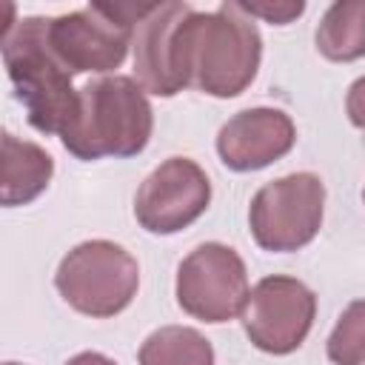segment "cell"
Here are the masks:
<instances>
[{
	"mask_svg": "<svg viewBox=\"0 0 365 365\" xmlns=\"http://www.w3.org/2000/svg\"><path fill=\"white\" fill-rule=\"evenodd\" d=\"M140 365H214V348L194 328L165 325L140 345Z\"/></svg>",
	"mask_w": 365,
	"mask_h": 365,
	"instance_id": "14",
	"label": "cell"
},
{
	"mask_svg": "<svg viewBox=\"0 0 365 365\" xmlns=\"http://www.w3.org/2000/svg\"><path fill=\"white\" fill-rule=\"evenodd\" d=\"M240 9L248 17H265L268 23L285 26L305 11V3L302 0H297V3H240Z\"/></svg>",
	"mask_w": 365,
	"mask_h": 365,
	"instance_id": "16",
	"label": "cell"
},
{
	"mask_svg": "<svg viewBox=\"0 0 365 365\" xmlns=\"http://www.w3.org/2000/svg\"><path fill=\"white\" fill-rule=\"evenodd\" d=\"M154 128V111L145 88L125 74L100 77L80 88V114L60 137L66 151L80 160L134 157Z\"/></svg>",
	"mask_w": 365,
	"mask_h": 365,
	"instance_id": "3",
	"label": "cell"
},
{
	"mask_svg": "<svg viewBox=\"0 0 365 365\" xmlns=\"http://www.w3.org/2000/svg\"><path fill=\"white\" fill-rule=\"evenodd\" d=\"M248 299V274L242 257L222 245H197L177 268V302L202 322H228L242 314Z\"/></svg>",
	"mask_w": 365,
	"mask_h": 365,
	"instance_id": "7",
	"label": "cell"
},
{
	"mask_svg": "<svg viewBox=\"0 0 365 365\" xmlns=\"http://www.w3.org/2000/svg\"><path fill=\"white\" fill-rule=\"evenodd\" d=\"M54 285L74 311L106 319L131 305L140 285V268L123 245L88 240L60 259Z\"/></svg>",
	"mask_w": 365,
	"mask_h": 365,
	"instance_id": "5",
	"label": "cell"
},
{
	"mask_svg": "<svg viewBox=\"0 0 365 365\" xmlns=\"http://www.w3.org/2000/svg\"><path fill=\"white\" fill-rule=\"evenodd\" d=\"M211 202L205 171L188 157H168L137 188L134 217L148 234H177L188 228Z\"/></svg>",
	"mask_w": 365,
	"mask_h": 365,
	"instance_id": "9",
	"label": "cell"
},
{
	"mask_svg": "<svg viewBox=\"0 0 365 365\" xmlns=\"http://www.w3.org/2000/svg\"><path fill=\"white\" fill-rule=\"evenodd\" d=\"M325 348L334 365H365V299L351 302L339 314Z\"/></svg>",
	"mask_w": 365,
	"mask_h": 365,
	"instance_id": "15",
	"label": "cell"
},
{
	"mask_svg": "<svg viewBox=\"0 0 365 365\" xmlns=\"http://www.w3.org/2000/svg\"><path fill=\"white\" fill-rule=\"evenodd\" d=\"M3 365H20V362H3Z\"/></svg>",
	"mask_w": 365,
	"mask_h": 365,
	"instance_id": "19",
	"label": "cell"
},
{
	"mask_svg": "<svg viewBox=\"0 0 365 365\" xmlns=\"http://www.w3.org/2000/svg\"><path fill=\"white\" fill-rule=\"evenodd\" d=\"M345 111H348V120H351L356 128L365 131V74L351 83L348 97H345Z\"/></svg>",
	"mask_w": 365,
	"mask_h": 365,
	"instance_id": "17",
	"label": "cell"
},
{
	"mask_svg": "<svg viewBox=\"0 0 365 365\" xmlns=\"http://www.w3.org/2000/svg\"><path fill=\"white\" fill-rule=\"evenodd\" d=\"M314 314H317L314 291L297 277L274 274L259 279L248 291L240 317L248 339L259 351L282 356L305 342L314 325Z\"/></svg>",
	"mask_w": 365,
	"mask_h": 365,
	"instance_id": "8",
	"label": "cell"
},
{
	"mask_svg": "<svg viewBox=\"0 0 365 365\" xmlns=\"http://www.w3.org/2000/svg\"><path fill=\"white\" fill-rule=\"evenodd\" d=\"M51 17H23L3 37V63L29 123L43 134L63 137L80 114V88L48 43Z\"/></svg>",
	"mask_w": 365,
	"mask_h": 365,
	"instance_id": "2",
	"label": "cell"
},
{
	"mask_svg": "<svg viewBox=\"0 0 365 365\" xmlns=\"http://www.w3.org/2000/svg\"><path fill=\"white\" fill-rule=\"evenodd\" d=\"M317 48L334 63L365 57V0H336L317 26Z\"/></svg>",
	"mask_w": 365,
	"mask_h": 365,
	"instance_id": "13",
	"label": "cell"
},
{
	"mask_svg": "<svg viewBox=\"0 0 365 365\" xmlns=\"http://www.w3.org/2000/svg\"><path fill=\"white\" fill-rule=\"evenodd\" d=\"M188 86L211 97H237L257 77L262 37L237 0L217 11H191L182 29Z\"/></svg>",
	"mask_w": 365,
	"mask_h": 365,
	"instance_id": "1",
	"label": "cell"
},
{
	"mask_svg": "<svg viewBox=\"0 0 365 365\" xmlns=\"http://www.w3.org/2000/svg\"><path fill=\"white\" fill-rule=\"evenodd\" d=\"M194 9L177 0H154L134 29V80L157 97H174L188 86L182 29Z\"/></svg>",
	"mask_w": 365,
	"mask_h": 365,
	"instance_id": "10",
	"label": "cell"
},
{
	"mask_svg": "<svg viewBox=\"0 0 365 365\" xmlns=\"http://www.w3.org/2000/svg\"><path fill=\"white\" fill-rule=\"evenodd\" d=\"M154 3H88L48 20V43L71 74L114 71L123 66L137 23Z\"/></svg>",
	"mask_w": 365,
	"mask_h": 365,
	"instance_id": "4",
	"label": "cell"
},
{
	"mask_svg": "<svg viewBox=\"0 0 365 365\" xmlns=\"http://www.w3.org/2000/svg\"><path fill=\"white\" fill-rule=\"evenodd\" d=\"M297 143L294 120L279 108L237 111L217 134L220 160L231 171H257L285 157Z\"/></svg>",
	"mask_w": 365,
	"mask_h": 365,
	"instance_id": "11",
	"label": "cell"
},
{
	"mask_svg": "<svg viewBox=\"0 0 365 365\" xmlns=\"http://www.w3.org/2000/svg\"><path fill=\"white\" fill-rule=\"evenodd\" d=\"M362 197H365V191H362Z\"/></svg>",
	"mask_w": 365,
	"mask_h": 365,
	"instance_id": "20",
	"label": "cell"
},
{
	"mask_svg": "<svg viewBox=\"0 0 365 365\" xmlns=\"http://www.w3.org/2000/svg\"><path fill=\"white\" fill-rule=\"evenodd\" d=\"M325 208V185L311 171H297L265 182L248 208L251 237L265 251H297L308 245L319 225Z\"/></svg>",
	"mask_w": 365,
	"mask_h": 365,
	"instance_id": "6",
	"label": "cell"
},
{
	"mask_svg": "<svg viewBox=\"0 0 365 365\" xmlns=\"http://www.w3.org/2000/svg\"><path fill=\"white\" fill-rule=\"evenodd\" d=\"M66 365H114L108 356H103V354H97V351H83V354H77V356H71Z\"/></svg>",
	"mask_w": 365,
	"mask_h": 365,
	"instance_id": "18",
	"label": "cell"
},
{
	"mask_svg": "<svg viewBox=\"0 0 365 365\" xmlns=\"http://www.w3.org/2000/svg\"><path fill=\"white\" fill-rule=\"evenodd\" d=\"M54 174L51 154L29 140L14 137L11 131H3L0 145V200L3 205H26L34 197H40L48 188V180Z\"/></svg>",
	"mask_w": 365,
	"mask_h": 365,
	"instance_id": "12",
	"label": "cell"
}]
</instances>
